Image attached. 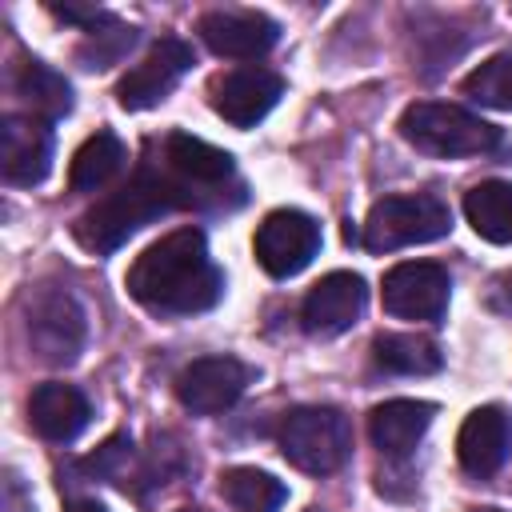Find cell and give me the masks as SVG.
I'll return each instance as SVG.
<instances>
[{"mask_svg": "<svg viewBox=\"0 0 512 512\" xmlns=\"http://www.w3.org/2000/svg\"><path fill=\"white\" fill-rule=\"evenodd\" d=\"M128 292L156 316H196L220 304L224 272L208 256L200 228H176L148 244L128 268Z\"/></svg>", "mask_w": 512, "mask_h": 512, "instance_id": "6da1fadb", "label": "cell"}, {"mask_svg": "<svg viewBox=\"0 0 512 512\" xmlns=\"http://www.w3.org/2000/svg\"><path fill=\"white\" fill-rule=\"evenodd\" d=\"M172 208H188L180 188L164 176V168H140L128 184L112 188L88 212H80L72 224V236L88 252H116L128 236H136L144 224L168 216Z\"/></svg>", "mask_w": 512, "mask_h": 512, "instance_id": "7a4b0ae2", "label": "cell"}, {"mask_svg": "<svg viewBox=\"0 0 512 512\" xmlns=\"http://www.w3.org/2000/svg\"><path fill=\"white\" fill-rule=\"evenodd\" d=\"M400 136L424 152V156H440V160H456V156H484L500 148V128L480 120L476 112L460 108V104H440V100H416L400 112Z\"/></svg>", "mask_w": 512, "mask_h": 512, "instance_id": "3957f363", "label": "cell"}, {"mask_svg": "<svg viewBox=\"0 0 512 512\" xmlns=\"http://www.w3.org/2000/svg\"><path fill=\"white\" fill-rule=\"evenodd\" d=\"M280 452L292 468L308 476L336 472L352 452V428L340 408L328 404H304L292 408L280 424Z\"/></svg>", "mask_w": 512, "mask_h": 512, "instance_id": "277c9868", "label": "cell"}, {"mask_svg": "<svg viewBox=\"0 0 512 512\" xmlns=\"http://www.w3.org/2000/svg\"><path fill=\"white\" fill-rule=\"evenodd\" d=\"M452 212L440 196L416 192V196H384L372 204L364 220V248L368 252H396L412 244H432L448 236Z\"/></svg>", "mask_w": 512, "mask_h": 512, "instance_id": "5b68a950", "label": "cell"}, {"mask_svg": "<svg viewBox=\"0 0 512 512\" xmlns=\"http://www.w3.org/2000/svg\"><path fill=\"white\" fill-rule=\"evenodd\" d=\"M24 336L44 364H76L88 336L84 308L64 288H36L24 300Z\"/></svg>", "mask_w": 512, "mask_h": 512, "instance_id": "8992f818", "label": "cell"}, {"mask_svg": "<svg viewBox=\"0 0 512 512\" xmlns=\"http://www.w3.org/2000/svg\"><path fill=\"white\" fill-rule=\"evenodd\" d=\"M164 152V176L180 188L184 204L188 208H200V204H216L220 200V188L236 176V164L224 148L192 136V132H172L164 136L160 144Z\"/></svg>", "mask_w": 512, "mask_h": 512, "instance_id": "52a82bcc", "label": "cell"}, {"mask_svg": "<svg viewBox=\"0 0 512 512\" xmlns=\"http://www.w3.org/2000/svg\"><path fill=\"white\" fill-rule=\"evenodd\" d=\"M252 248L268 276L288 280V276L304 272L312 264V256L320 252V224L300 208H276L260 220Z\"/></svg>", "mask_w": 512, "mask_h": 512, "instance_id": "ba28073f", "label": "cell"}, {"mask_svg": "<svg viewBox=\"0 0 512 512\" xmlns=\"http://www.w3.org/2000/svg\"><path fill=\"white\" fill-rule=\"evenodd\" d=\"M192 64H196L192 44H184L180 36H160V40L148 48V56H144L136 68H128V72L120 76V84H116L120 108H128V112L156 108L160 100H168V92L180 84V76H184Z\"/></svg>", "mask_w": 512, "mask_h": 512, "instance_id": "9c48e42d", "label": "cell"}, {"mask_svg": "<svg viewBox=\"0 0 512 512\" xmlns=\"http://www.w3.org/2000/svg\"><path fill=\"white\" fill-rule=\"evenodd\" d=\"M448 288H452V280L440 264L404 260L384 272L380 300H384V312H392L400 320H440L448 308Z\"/></svg>", "mask_w": 512, "mask_h": 512, "instance_id": "30bf717a", "label": "cell"}, {"mask_svg": "<svg viewBox=\"0 0 512 512\" xmlns=\"http://www.w3.org/2000/svg\"><path fill=\"white\" fill-rule=\"evenodd\" d=\"M52 124L20 112V116H4L0 124V176L12 188H32L48 176L52 168Z\"/></svg>", "mask_w": 512, "mask_h": 512, "instance_id": "8fae6325", "label": "cell"}, {"mask_svg": "<svg viewBox=\"0 0 512 512\" xmlns=\"http://www.w3.org/2000/svg\"><path fill=\"white\" fill-rule=\"evenodd\" d=\"M248 388V368L236 356H200L176 376V400L196 416L228 412Z\"/></svg>", "mask_w": 512, "mask_h": 512, "instance_id": "7c38bea8", "label": "cell"}, {"mask_svg": "<svg viewBox=\"0 0 512 512\" xmlns=\"http://www.w3.org/2000/svg\"><path fill=\"white\" fill-rule=\"evenodd\" d=\"M200 40L224 60H256L280 40V24L252 8H216L196 24Z\"/></svg>", "mask_w": 512, "mask_h": 512, "instance_id": "4fadbf2b", "label": "cell"}, {"mask_svg": "<svg viewBox=\"0 0 512 512\" xmlns=\"http://www.w3.org/2000/svg\"><path fill=\"white\" fill-rule=\"evenodd\" d=\"M364 304H368V288L356 272H328L308 288V296L300 304L304 332L308 336H340L360 320Z\"/></svg>", "mask_w": 512, "mask_h": 512, "instance_id": "5bb4252c", "label": "cell"}, {"mask_svg": "<svg viewBox=\"0 0 512 512\" xmlns=\"http://www.w3.org/2000/svg\"><path fill=\"white\" fill-rule=\"evenodd\" d=\"M280 96H284V80L256 64L232 68L220 80H212V108L232 128H252L256 120H264L276 108Z\"/></svg>", "mask_w": 512, "mask_h": 512, "instance_id": "9a60e30c", "label": "cell"}, {"mask_svg": "<svg viewBox=\"0 0 512 512\" xmlns=\"http://www.w3.org/2000/svg\"><path fill=\"white\" fill-rule=\"evenodd\" d=\"M508 448H512V416L500 404H484L464 416L460 436H456V456L468 476L484 480L500 472V464L508 460Z\"/></svg>", "mask_w": 512, "mask_h": 512, "instance_id": "2e32d148", "label": "cell"}, {"mask_svg": "<svg viewBox=\"0 0 512 512\" xmlns=\"http://www.w3.org/2000/svg\"><path fill=\"white\" fill-rule=\"evenodd\" d=\"M28 420L32 428L52 440V444H68L76 440L88 420H92V404L80 388L72 384H60V380H48V384H36L32 396H28Z\"/></svg>", "mask_w": 512, "mask_h": 512, "instance_id": "e0dca14e", "label": "cell"}, {"mask_svg": "<svg viewBox=\"0 0 512 512\" xmlns=\"http://www.w3.org/2000/svg\"><path fill=\"white\" fill-rule=\"evenodd\" d=\"M432 416H436V404L428 400H384L368 412V436L384 456L400 460L424 440Z\"/></svg>", "mask_w": 512, "mask_h": 512, "instance_id": "ac0fdd59", "label": "cell"}, {"mask_svg": "<svg viewBox=\"0 0 512 512\" xmlns=\"http://www.w3.org/2000/svg\"><path fill=\"white\" fill-rule=\"evenodd\" d=\"M12 88L32 108V116H40L48 124L72 112V84L56 68H48L44 60H20L16 76H12Z\"/></svg>", "mask_w": 512, "mask_h": 512, "instance_id": "d6986e66", "label": "cell"}, {"mask_svg": "<svg viewBox=\"0 0 512 512\" xmlns=\"http://www.w3.org/2000/svg\"><path fill=\"white\" fill-rule=\"evenodd\" d=\"M124 160H128L124 140H120L116 132L100 128V132L88 136V140L76 148V156H72V168H68L72 192H100L104 184H112V180L120 176Z\"/></svg>", "mask_w": 512, "mask_h": 512, "instance_id": "ffe728a7", "label": "cell"}, {"mask_svg": "<svg viewBox=\"0 0 512 512\" xmlns=\"http://www.w3.org/2000/svg\"><path fill=\"white\" fill-rule=\"evenodd\" d=\"M372 364L388 376H432L440 372L444 356L436 340L420 332H384L372 340Z\"/></svg>", "mask_w": 512, "mask_h": 512, "instance_id": "44dd1931", "label": "cell"}, {"mask_svg": "<svg viewBox=\"0 0 512 512\" xmlns=\"http://www.w3.org/2000/svg\"><path fill=\"white\" fill-rule=\"evenodd\" d=\"M464 216L488 244H512V184L484 180L464 192Z\"/></svg>", "mask_w": 512, "mask_h": 512, "instance_id": "7402d4cb", "label": "cell"}, {"mask_svg": "<svg viewBox=\"0 0 512 512\" xmlns=\"http://www.w3.org/2000/svg\"><path fill=\"white\" fill-rule=\"evenodd\" d=\"M220 496L236 508V512H280L288 488L260 468H228L220 476Z\"/></svg>", "mask_w": 512, "mask_h": 512, "instance_id": "603a6c76", "label": "cell"}, {"mask_svg": "<svg viewBox=\"0 0 512 512\" xmlns=\"http://www.w3.org/2000/svg\"><path fill=\"white\" fill-rule=\"evenodd\" d=\"M136 40H140V28H132V24H124V20H116V16H108V20H100L96 28H88L84 32V40L76 44V60L84 64V68H112V64H120L132 48H136Z\"/></svg>", "mask_w": 512, "mask_h": 512, "instance_id": "cb8c5ba5", "label": "cell"}, {"mask_svg": "<svg viewBox=\"0 0 512 512\" xmlns=\"http://www.w3.org/2000/svg\"><path fill=\"white\" fill-rule=\"evenodd\" d=\"M464 96L484 108L512 112V52H496L484 64H476L464 76Z\"/></svg>", "mask_w": 512, "mask_h": 512, "instance_id": "d4e9b609", "label": "cell"}, {"mask_svg": "<svg viewBox=\"0 0 512 512\" xmlns=\"http://www.w3.org/2000/svg\"><path fill=\"white\" fill-rule=\"evenodd\" d=\"M92 480H104V484H120V488H132L140 480V460H136V444L128 432H116L108 436L84 464H80Z\"/></svg>", "mask_w": 512, "mask_h": 512, "instance_id": "484cf974", "label": "cell"}, {"mask_svg": "<svg viewBox=\"0 0 512 512\" xmlns=\"http://www.w3.org/2000/svg\"><path fill=\"white\" fill-rule=\"evenodd\" d=\"M48 12L60 16V20H68V24H76L80 32H88V28H96L100 20L112 16V12H100V8H92V4H48Z\"/></svg>", "mask_w": 512, "mask_h": 512, "instance_id": "4316f807", "label": "cell"}, {"mask_svg": "<svg viewBox=\"0 0 512 512\" xmlns=\"http://www.w3.org/2000/svg\"><path fill=\"white\" fill-rule=\"evenodd\" d=\"M0 512H32V496L16 472H4V492H0Z\"/></svg>", "mask_w": 512, "mask_h": 512, "instance_id": "83f0119b", "label": "cell"}, {"mask_svg": "<svg viewBox=\"0 0 512 512\" xmlns=\"http://www.w3.org/2000/svg\"><path fill=\"white\" fill-rule=\"evenodd\" d=\"M64 512H104V504H96V500H68Z\"/></svg>", "mask_w": 512, "mask_h": 512, "instance_id": "f1b7e54d", "label": "cell"}, {"mask_svg": "<svg viewBox=\"0 0 512 512\" xmlns=\"http://www.w3.org/2000/svg\"><path fill=\"white\" fill-rule=\"evenodd\" d=\"M472 512H504V508H472Z\"/></svg>", "mask_w": 512, "mask_h": 512, "instance_id": "f546056e", "label": "cell"}, {"mask_svg": "<svg viewBox=\"0 0 512 512\" xmlns=\"http://www.w3.org/2000/svg\"><path fill=\"white\" fill-rule=\"evenodd\" d=\"M176 512H204V508H176Z\"/></svg>", "mask_w": 512, "mask_h": 512, "instance_id": "4dcf8cb0", "label": "cell"}, {"mask_svg": "<svg viewBox=\"0 0 512 512\" xmlns=\"http://www.w3.org/2000/svg\"><path fill=\"white\" fill-rule=\"evenodd\" d=\"M308 512H320V508H308Z\"/></svg>", "mask_w": 512, "mask_h": 512, "instance_id": "1f68e13d", "label": "cell"}]
</instances>
